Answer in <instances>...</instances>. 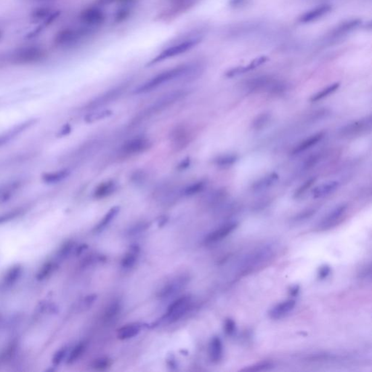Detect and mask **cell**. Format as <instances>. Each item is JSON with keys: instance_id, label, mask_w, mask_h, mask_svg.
I'll return each mask as SVG.
<instances>
[{"instance_id": "c3c4849f", "label": "cell", "mask_w": 372, "mask_h": 372, "mask_svg": "<svg viewBox=\"0 0 372 372\" xmlns=\"http://www.w3.org/2000/svg\"><path fill=\"white\" fill-rule=\"evenodd\" d=\"M68 353V350L66 347H63V348L60 349L56 352V354L54 355L53 358V363L55 366L59 365L63 361L64 358L67 356Z\"/></svg>"}, {"instance_id": "bcb514c9", "label": "cell", "mask_w": 372, "mask_h": 372, "mask_svg": "<svg viewBox=\"0 0 372 372\" xmlns=\"http://www.w3.org/2000/svg\"><path fill=\"white\" fill-rule=\"evenodd\" d=\"M51 10L48 7H42L35 10L32 13V17L35 20L48 19L53 15Z\"/></svg>"}, {"instance_id": "836d02e7", "label": "cell", "mask_w": 372, "mask_h": 372, "mask_svg": "<svg viewBox=\"0 0 372 372\" xmlns=\"http://www.w3.org/2000/svg\"><path fill=\"white\" fill-rule=\"evenodd\" d=\"M69 175L70 171L65 169V170L45 174L43 176V180L45 182L48 183V184H56V183L60 182L62 180L68 178Z\"/></svg>"}, {"instance_id": "e575fe53", "label": "cell", "mask_w": 372, "mask_h": 372, "mask_svg": "<svg viewBox=\"0 0 372 372\" xmlns=\"http://www.w3.org/2000/svg\"><path fill=\"white\" fill-rule=\"evenodd\" d=\"M206 186H207L206 181H197V182L193 183V184H190V185L186 187L185 188L183 189L182 193L186 196H193V195L197 194V193L204 190Z\"/></svg>"}, {"instance_id": "6125c7cd", "label": "cell", "mask_w": 372, "mask_h": 372, "mask_svg": "<svg viewBox=\"0 0 372 372\" xmlns=\"http://www.w3.org/2000/svg\"><path fill=\"white\" fill-rule=\"evenodd\" d=\"M27 1H30V2L35 3H49L58 1V0H27Z\"/></svg>"}, {"instance_id": "681fc988", "label": "cell", "mask_w": 372, "mask_h": 372, "mask_svg": "<svg viewBox=\"0 0 372 372\" xmlns=\"http://www.w3.org/2000/svg\"><path fill=\"white\" fill-rule=\"evenodd\" d=\"M316 210L315 208L307 209L302 213H299L295 217V221H303L309 219L315 214Z\"/></svg>"}, {"instance_id": "5b68a950", "label": "cell", "mask_w": 372, "mask_h": 372, "mask_svg": "<svg viewBox=\"0 0 372 372\" xmlns=\"http://www.w3.org/2000/svg\"><path fill=\"white\" fill-rule=\"evenodd\" d=\"M274 256L273 248L269 246L264 247L256 250L243 262L242 267V274H246L253 272L257 268L263 266L264 264L270 261Z\"/></svg>"}, {"instance_id": "94428289", "label": "cell", "mask_w": 372, "mask_h": 372, "mask_svg": "<svg viewBox=\"0 0 372 372\" xmlns=\"http://www.w3.org/2000/svg\"><path fill=\"white\" fill-rule=\"evenodd\" d=\"M299 291H300V288L298 286H294L290 289V295L295 297V296L298 295Z\"/></svg>"}, {"instance_id": "f546056e", "label": "cell", "mask_w": 372, "mask_h": 372, "mask_svg": "<svg viewBox=\"0 0 372 372\" xmlns=\"http://www.w3.org/2000/svg\"><path fill=\"white\" fill-rule=\"evenodd\" d=\"M187 131L188 130H187L186 127L177 128L175 130H174L172 139H173L174 143L178 145V147L184 148L185 144L188 143L190 135H188Z\"/></svg>"}, {"instance_id": "3957f363", "label": "cell", "mask_w": 372, "mask_h": 372, "mask_svg": "<svg viewBox=\"0 0 372 372\" xmlns=\"http://www.w3.org/2000/svg\"><path fill=\"white\" fill-rule=\"evenodd\" d=\"M94 29L85 27L82 28H66L56 33L54 44L59 48H68L79 43L85 36L92 33Z\"/></svg>"}, {"instance_id": "74e56055", "label": "cell", "mask_w": 372, "mask_h": 372, "mask_svg": "<svg viewBox=\"0 0 372 372\" xmlns=\"http://www.w3.org/2000/svg\"><path fill=\"white\" fill-rule=\"evenodd\" d=\"M86 350V344L85 342H80L77 344L71 350L67 358L68 364H73L80 358Z\"/></svg>"}, {"instance_id": "f1b7e54d", "label": "cell", "mask_w": 372, "mask_h": 372, "mask_svg": "<svg viewBox=\"0 0 372 372\" xmlns=\"http://www.w3.org/2000/svg\"><path fill=\"white\" fill-rule=\"evenodd\" d=\"M133 2L132 1H128V2L122 3V5L119 7L118 10L116 12L114 16V22L121 23L124 21L126 18L130 15L131 12L133 7Z\"/></svg>"}, {"instance_id": "e0dca14e", "label": "cell", "mask_w": 372, "mask_h": 372, "mask_svg": "<svg viewBox=\"0 0 372 372\" xmlns=\"http://www.w3.org/2000/svg\"><path fill=\"white\" fill-rule=\"evenodd\" d=\"M237 227V222H229V223L225 224V225L221 226L220 228H217L216 231L210 233L206 237L205 242L208 244L219 242V241L225 239L226 236L233 232Z\"/></svg>"}, {"instance_id": "db71d44e", "label": "cell", "mask_w": 372, "mask_h": 372, "mask_svg": "<svg viewBox=\"0 0 372 372\" xmlns=\"http://www.w3.org/2000/svg\"><path fill=\"white\" fill-rule=\"evenodd\" d=\"M132 1H135V0H97L96 4L98 6H104L109 5V4H113V3L120 2L122 4V3Z\"/></svg>"}, {"instance_id": "d590c367", "label": "cell", "mask_w": 372, "mask_h": 372, "mask_svg": "<svg viewBox=\"0 0 372 372\" xmlns=\"http://www.w3.org/2000/svg\"><path fill=\"white\" fill-rule=\"evenodd\" d=\"M111 115H112V111L111 110H94L93 112L90 113L85 117V121L89 123H94L107 118Z\"/></svg>"}, {"instance_id": "e7e4bbea", "label": "cell", "mask_w": 372, "mask_h": 372, "mask_svg": "<svg viewBox=\"0 0 372 372\" xmlns=\"http://www.w3.org/2000/svg\"><path fill=\"white\" fill-rule=\"evenodd\" d=\"M3 36V32L1 31V30H0V40H1V37H2Z\"/></svg>"}, {"instance_id": "be15d7a7", "label": "cell", "mask_w": 372, "mask_h": 372, "mask_svg": "<svg viewBox=\"0 0 372 372\" xmlns=\"http://www.w3.org/2000/svg\"><path fill=\"white\" fill-rule=\"evenodd\" d=\"M85 248H87L86 245L81 246L80 248H78V249L77 250V254H80V253H82V251H83V250L85 249Z\"/></svg>"}, {"instance_id": "680465c9", "label": "cell", "mask_w": 372, "mask_h": 372, "mask_svg": "<svg viewBox=\"0 0 372 372\" xmlns=\"http://www.w3.org/2000/svg\"><path fill=\"white\" fill-rule=\"evenodd\" d=\"M96 298H97V296L94 295L88 296V297L85 298V304L88 306H91V304H93V303L95 301Z\"/></svg>"}, {"instance_id": "52a82bcc", "label": "cell", "mask_w": 372, "mask_h": 372, "mask_svg": "<svg viewBox=\"0 0 372 372\" xmlns=\"http://www.w3.org/2000/svg\"><path fill=\"white\" fill-rule=\"evenodd\" d=\"M187 93L188 92L186 90H176V91L166 93L164 95L158 97L149 107H148V109L145 111V115H152V114L161 112L163 110L170 107L174 103H177L185 97Z\"/></svg>"}, {"instance_id": "ac0fdd59", "label": "cell", "mask_w": 372, "mask_h": 372, "mask_svg": "<svg viewBox=\"0 0 372 372\" xmlns=\"http://www.w3.org/2000/svg\"><path fill=\"white\" fill-rule=\"evenodd\" d=\"M341 184L339 181H332L329 182L324 183L321 185L316 186L312 189L311 194H312L313 199H321L325 196H329L330 194L335 193L336 190H338Z\"/></svg>"}, {"instance_id": "30bf717a", "label": "cell", "mask_w": 372, "mask_h": 372, "mask_svg": "<svg viewBox=\"0 0 372 372\" xmlns=\"http://www.w3.org/2000/svg\"><path fill=\"white\" fill-rule=\"evenodd\" d=\"M127 88V84H123V85H119L115 88H113L112 89L109 90L106 92L93 99L92 101L90 102L86 106V109L94 111V110L99 109L100 108L109 104V103H113L124 94Z\"/></svg>"}, {"instance_id": "ee69618b", "label": "cell", "mask_w": 372, "mask_h": 372, "mask_svg": "<svg viewBox=\"0 0 372 372\" xmlns=\"http://www.w3.org/2000/svg\"><path fill=\"white\" fill-rule=\"evenodd\" d=\"M321 158V154H315V155H310L307 159L303 161V164H302V169L303 170H310L319 162Z\"/></svg>"}, {"instance_id": "d6a6232c", "label": "cell", "mask_w": 372, "mask_h": 372, "mask_svg": "<svg viewBox=\"0 0 372 372\" xmlns=\"http://www.w3.org/2000/svg\"><path fill=\"white\" fill-rule=\"evenodd\" d=\"M139 248L138 246H132L129 252L125 254L122 260V266L124 268H130L135 265L139 254Z\"/></svg>"}, {"instance_id": "8992f818", "label": "cell", "mask_w": 372, "mask_h": 372, "mask_svg": "<svg viewBox=\"0 0 372 372\" xmlns=\"http://www.w3.org/2000/svg\"><path fill=\"white\" fill-rule=\"evenodd\" d=\"M152 146V140L147 137H136L124 142L119 149L118 155L122 158H128L144 153Z\"/></svg>"}, {"instance_id": "ab89813d", "label": "cell", "mask_w": 372, "mask_h": 372, "mask_svg": "<svg viewBox=\"0 0 372 372\" xmlns=\"http://www.w3.org/2000/svg\"><path fill=\"white\" fill-rule=\"evenodd\" d=\"M316 180L317 178H315V177H312V178H309V180H307L306 182L303 183V184H302V185L295 190V193H294V198H295V199H299V198L304 196V195L307 193L308 190H309V189L314 185V184L316 182Z\"/></svg>"}, {"instance_id": "cb8c5ba5", "label": "cell", "mask_w": 372, "mask_h": 372, "mask_svg": "<svg viewBox=\"0 0 372 372\" xmlns=\"http://www.w3.org/2000/svg\"><path fill=\"white\" fill-rule=\"evenodd\" d=\"M117 190V185L114 181L102 183L94 190L93 196L96 199H103L111 196Z\"/></svg>"}, {"instance_id": "7bdbcfd3", "label": "cell", "mask_w": 372, "mask_h": 372, "mask_svg": "<svg viewBox=\"0 0 372 372\" xmlns=\"http://www.w3.org/2000/svg\"><path fill=\"white\" fill-rule=\"evenodd\" d=\"M120 309H121V307H120V304L119 303V302H114L112 304L110 305L109 307L106 309V312H105V321H111L113 318H115L118 315Z\"/></svg>"}, {"instance_id": "8d00e7d4", "label": "cell", "mask_w": 372, "mask_h": 372, "mask_svg": "<svg viewBox=\"0 0 372 372\" xmlns=\"http://www.w3.org/2000/svg\"><path fill=\"white\" fill-rule=\"evenodd\" d=\"M271 120V114L268 112L262 113L257 116L252 123L253 129L255 130H260L269 124Z\"/></svg>"}, {"instance_id": "4316f807", "label": "cell", "mask_w": 372, "mask_h": 372, "mask_svg": "<svg viewBox=\"0 0 372 372\" xmlns=\"http://www.w3.org/2000/svg\"><path fill=\"white\" fill-rule=\"evenodd\" d=\"M20 186L21 182L19 181H13L0 186V203L8 200Z\"/></svg>"}, {"instance_id": "6da1fadb", "label": "cell", "mask_w": 372, "mask_h": 372, "mask_svg": "<svg viewBox=\"0 0 372 372\" xmlns=\"http://www.w3.org/2000/svg\"><path fill=\"white\" fill-rule=\"evenodd\" d=\"M202 65L198 63L184 64L166 70L140 85L134 91L136 94L152 92L165 84L177 79L196 77L202 72Z\"/></svg>"}, {"instance_id": "816d5d0a", "label": "cell", "mask_w": 372, "mask_h": 372, "mask_svg": "<svg viewBox=\"0 0 372 372\" xmlns=\"http://www.w3.org/2000/svg\"><path fill=\"white\" fill-rule=\"evenodd\" d=\"M73 248H74V244L72 242H68V243L65 244V245L62 246L60 251H59V257L62 259L65 258L70 254Z\"/></svg>"}, {"instance_id": "b9f144b4", "label": "cell", "mask_w": 372, "mask_h": 372, "mask_svg": "<svg viewBox=\"0 0 372 372\" xmlns=\"http://www.w3.org/2000/svg\"><path fill=\"white\" fill-rule=\"evenodd\" d=\"M55 268H56V265L53 262H48V263H45L38 272L36 279L39 280H45L49 276L51 275L52 273L54 271Z\"/></svg>"}, {"instance_id": "44dd1931", "label": "cell", "mask_w": 372, "mask_h": 372, "mask_svg": "<svg viewBox=\"0 0 372 372\" xmlns=\"http://www.w3.org/2000/svg\"><path fill=\"white\" fill-rule=\"evenodd\" d=\"M324 137H325V132H320L315 134V135H312V136L309 137L307 139L303 140L300 144L297 145L295 148H294L292 152V155H300V154L306 152V151L309 150V149H311V148L313 147L315 145L320 143L321 140L324 139Z\"/></svg>"}, {"instance_id": "60d3db41", "label": "cell", "mask_w": 372, "mask_h": 372, "mask_svg": "<svg viewBox=\"0 0 372 372\" xmlns=\"http://www.w3.org/2000/svg\"><path fill=\"white\" fill-rule=\"evenodd\" d=\"M274 367V365L272 364V363L264 361V362L257 363V364H254V365H251L249 366V367H246V368L243 369V370H241V372H265L272 370Z\"/></svg>"}, {"instance_id": "11a10c76", "label": "cell", "mask_w": 372, "mask_h": 372, "mask_svg": "<svg viewBox=\"0 0 372 372\" xmlns=\"http://www.w3.org/2000/svg\"><path fill=\"white\" fill-rule=\"evenodd\" d=\"M149 223L146 222H143V223L138 224V225H135V227L130 230L131 234H135V233H138L141 232V231H144L146 228L149 227Z\"/></svg>"}, {"instance_id": "83f0119b", "label": "cell", "mask_w": 372, "mask_h": 372, "mask_svg": "<svg viewBox=\"0 0 372 372\" xmlns=\"http://www.w3.org/2000/svg\"><path fill=\"white\" fill-rule=\"evenodd\" d=\"M120 208L119 207H112L94 228V231L101 232L105 228H107L108 225L112 222L113 219L117 217V215L120 213Z\"/></svg>"}, {"instance_id": "8fae6325", "label": "cell", "mask_w": 372, "mask_h": 372, "mask_svg": "<svg viewBox=\"0 0 372 372\" xmlns=\"http://www.w3.org/2000/svg\"><path fill=\"white\" fill-rule=\"evenodd\" d=\"M361 24H362V21H361V20L358 19V18L348 20V21L341 23V24L337 26L328 34L326 42L332 43V42H335L342 39L344 36H347L350 32L354 31L355 30L358 28L361 25Z\"/></svg>"}, {"instance_id": "ba28073f", "label": "cell", "mask_w": 372, "mask_h": 372, "mask_svg": "<svg viewBox=\"0 0 372 372\" xmlns=\"http://www.w3.org/2000/svg\"><path fill=\"white\" fill-rule=\"evenodd\" d=\"M372 127V117L370 115L344 125L340 129L339 133L343 138H355L371 132Z\"/></svg>"}, {"instance_id": "277c9868", "label": "cell", "mask_w": 372, "mask_h": 372, "mask_svg": "<svg viewBox=\"0 0 372 372\" xmlns=\"http://www.w3.org/2000/svg\"><path fill=\"white\" fill-rule=\"evenodd\" d=\"M45 56L44 49L39 45H30L19 47L10 53L12 62L16 63H33L42 60Z\"/></svg>"}, {"instance_id": "d6986e66", "label": "cell", "mask_w": 372, "mask_h": 372, "mask_svg": "<svg viewBox=\"0 0 372 372\" xmlns=\"http://www.w3.org/2000/svg\"><path fill=\"white\" fill-rule=\"evenodd\" d=\"M35 123H36V120H28V121L25 122V123L16 125V126L11 128L7 132H4V133L0 135V147L2 146L3 145L8 143L10 140H13V138H16L20 134L22 133L24 130L31 126Z\"/></svg>"}, {"instance_id": "603a6c76", "label": "cell", "mask_w": 372, "mask_h": 372, "mask_svg": "<svg viewBox=\"0 0 372 372\" xmlns=\"http://www.w3.org/2000/svg\"><path fill=\"white\" fill-rule=\"evenodd\" d=\"M279 176L276 172H271L259 179L253 184L251 189L256 193L265 191L279 181Z\"/></svg>"}, {"instance_id": "9f6ffc18", "label": "cell", "mask_w": 372, "mask_h": 372, "mask_svg": "<svg viewBox=\"0 0 372 372\" xmlns=\"http://www.w3.org/2000/svg\"><path fill=\"white\" fill-rule=\"evenodd\" d=\"M248 0H230L229 4L232 7H239L243 5Z\"/></svg>"}, {"instance_id": "d4e9b609", "label": "cell", "mask_w": 372, "mask_h": 372, "mask_svg": "<svg viewBox=\"0 0 372 372\" xmlns=\"http://www.w3.org/2000/svg\"><path fill=\"white\" fill-rule=\"evenodd\" d=\"M223 346L222 341L218 337H214L210 341V356L213 363H218L222 360Z\"/></svg>"}, {"instance_id": "9c48e42d", "label": "cell", "mask_w": 372, "mask_h": 372, "mask_svg": "<svg viewBox=\"0 0 372 372\" xmlns=\"http://www.w3.org/2000/svg\"><path fill=\"white\" fill-rule=\"evenodd\" d=\"M191 306V298L190 296L185 295L179 297L171 303L165 315L163 317L164 321L170 323L175 322L184 317Z\"/></svg>"}, {"instance_id": "7c38bea8", "label": "cell", "mask_w": 372, "mask_h": 372, "mask_svg": "<svg viewBox=\"0 0 372 372\" xmlns=\"http://www.w3.org/2000/svg\"><path fill=\"white\" fill-rule=\"evenodd\" d=\"M79 18L85 27L94 29L103 24L106 19V15L100 7H91L84 10L81 13Z\"/></svg>"}, {"instance_id": "7402d4cb", "label": "cell", "mask_w": 372, "mask_h": 372, "mask_svg": "<svg viewBox=\"0 0 372 372\" xmlns=\"http://www.w3.org/2000/svg\"><path fill=\"white\" fill-rule=\"evenodd\" d=\"M274 79L269 76H261V77L253 78L248 80L246 84V88L248 92H257L262 90L269 89L271 84Z\"/></svg>"}, {"instance_id": "4dcf8cb0", "label": "cell", "mask_w": 372, "mask_h": 372, "mask_svg": "<svg viewBox=\"0 0 372 372\" xmlns=\"http://www.w3.org/2000/svg\"><path fill=\"white\" fill-rule=\"evenodd\" d=\"M340 87H341V83L340 82H335V83L329 85L327 88L323 89L322 91H319V92L313 94L310 97V102L315 103V102H318L319 100H322V99L325 98V97H328L330 94L336 92L339 89Z\"/></svg>"}, {"instance_id": "7a4b0ae2", "label": "cell", "mask_w": 372, "mask_h": 372, "mask_svg": "<svg viewBox=\"0 0 372 372\" xmlns=\"http://www.w3.org/2000/svg\"><path fill=\"white\" fill-rule=\"evenodd\" d=\"M202 41V36H191L190 38H186L184 40L175 42L173 45H170V47L164 49L158 56L154 58L148 63V65L151 66V65H155V64L164 62V61L167 60V59H172V58L176 57V56H180V55L184 54L186 52L193 49V47L197 46Z\"/></svg>"}, {"instance_id": "484cf974", "label": "cell", "mask_w": 372, "mask_h": 372, "mask_svg": "<svg viewBox=\"0 0 372 372\" xmlns=\"http://www.w3.org/2000/svg\"><path fill=\"white\" fill-rule=\"evenodd\" d=\"M143 326L140 324H131L129 325L124 326L119 329L117 337H118L119 339L122 340V341L135 338L140 333Z\"/></svg>"}, {"instance_id": "f6af8a7d", "label": "cell", "mask_w": 372, "mask_h": 372, "mask_svg": "<svg viewBox=\"0 0 372 372\" xmlns=\"http://www.w3.org/2000/svg\"><path fill=\"white\" fill-rule=\"evenodd\" d=\"M22 213L23 209L18 208L7 212V213H4V214L0 215V224H3L4 222L13 220V219L18 217V216H21Z\"/></svg>"}, {"instance_id": "9a60e30c", "label": "cell", "mask_w": 372, "mask_h": 372, "mask_svg": "<svg viewBox=\"0 0 372 372\" xmlns=\"http://www.w3.org/2000/svg\"><path fill=\"white\" fill-rule=\"evenodd\" d=\"M332 10L331 4H324L317 6L305 13L299 18V22L301 24H309L320 19L330 13Z\"/></svg>"}, {"instance_id": "1f68e13d", "label": "cell", "mask_w": 372, "mask_h": 372, "mask_svg": "<svg viewBox=\"0 0 372 372\" xmlns=\"http://www.w3.org/2000/svg\"><path fill=\"white\" fill-rule=\"evenodd\" d=\"M239 159V157L234 154H228L219 155L217 158H215L214 163L217 167H222V168H226V167H231Z\"/></svg>"}, {"instance_id": "7dc6e473", "label": "cell", "mask_w": 372, "mask_h": 372, "mask_svg": "<svg viewBox=\"0 0 372 372\" xmlns=\"http://www.w3.org/2000/svg\"><path fill=\"white\" fill-rule=\"evenodd\" d=\"M111 364V361H110L109 358H100L94 361V363H93V368L95 369L96 370L103 371V370L109 368Z\"/></svg>"}, {"instance_id": "6f0895ef", "label": "cell", "mask_w": 372, "mask_h": 372, "mask_svg": "<svg viewBox=\"0 0 372 372\" xmlns=\"http://www.w3.org/2000/svg\"><path fill=\"white\" fill-rule=\"evenodd\" d=\"M132 178L135 181V183H139L144 179L145 174L143 172H136V173L134 174Z\"/></svg>"}, {"instance_id": "f907efd6", "label": "cell", "mask_w": 372, "mask_h": 372, "mask_svg": "<svg viewBox=\"0 0 372 372\" xmlns=\"http://www.w3.org/2000/svg\"><path fill=\"white\" fill-rule=\"evenodd\" d=\"M224 330L225 334L228 335H232L236 331V324L235 321L231 318H227L224 324Z\"/></svg>"}, {"instance_id": "ffe728a7", "label": "cell", "mask_w": 372, "mask_h": 372, "mask_svg": "<svg viewBox=\"0 0 372 372\" xmlns=\"http://www.w3.org/2000/svg\"><path fill=\"white\" fill-rule=\"evenodd\" d=\"M296 302L293 300H286L274 306L269 312L271 319L279 320L287 315L295 307Z\"/></svg>"}, {"instance_id": "f35d334b", "label": "cell", "mask_w": 372, "mask_h": 372, "mask_svg": "<svg viewBox=\"0 0 372 372\" xmlns=\"http://www.w3.org/2000/svg\"><path fill=\"white\" fill-rule=\"evenodd\" d=\"M21 272H22V268L20 265H16V266L11 268L4 277V280L5 284H13L21 277Z\"/></svg>"}, {"instance_id": "2e32d148", "label": "cell", "mask_w": 372, "mask_h": 372, "mask_svg": "<svg viewBox=\"0 0 372 372\" xmlns=\"http://www.w3.org/2000/svg\"><path fill=\"white\" fill-rule=\"evenodd\" d=\"M268 61V58L267 56H260L257 59H254L251 62L245 66H238L228 70L225 73V77L228 78H233L237 76L242 75V74L248 73V71H252L255 68H258L260 65H263L265 62Z\"/></svg>"}, {"instance_id": "f5cc1de1", "label": "cell", "mask_w": 372, "mask_h": 372, "mask_svg": "<svg viewBox=\"0 0 372 372\" xmlns=\"http://www.w3.org/2000/svg\"><path fill=\"white\" fill-rule=\"evenodd\" d=\"M331 273V268L329 265H324L321 266L319 268V271L318 273V278L321 279V280H324L329 277V274Z\"/></svg>"}, {"instance_id": "91938a15", "label": "cell", "mask_w": 372, "mask_h": 372, "mask_svg": "<svg viewBox=\"0 0 372 372\" xmlns=\"http://www.w3.org/2000/svg\"><path fill=\"white\" fill-rule=\"evenodd\" d=\"M190 158H187V159L184 160V161L179 164V167H179L180 169H181V170H184V169L188 167V166L190 165Z\"/></svg>"}, {"instance_id": "4fadbf2b", "label": "cell", "mask_w": 372, "mask_h": 372, "mask_svg": "<svg viewBox=\"0 0 372 372\" xmlns=\"http://www.w3.org/2000/svg\"><path fill=\"white\" fill-rule=\"evenodd\" d=\"M347 204H341L335 207L332 211H331L324 219L319 222L318 228L320 231H327L330 228L335 227L341 219L346 211H347Z\"/></svg>"}, {"instance_id": "5bb4252c", "label": "cell", "mask_w": 372, "mask_h": 372, "mask_svg": "<svg viewBox=\"0 0 372 372\" xmlns=\"http://www.w3.org/2000/svg\"><path fill=\"white\" fill-rule=\"evenodd\" d=\"M188 279L185 277H178L165 285L158 292L160 298H169L181 292L187 284Z\"/></svg>"}]
</instances>
